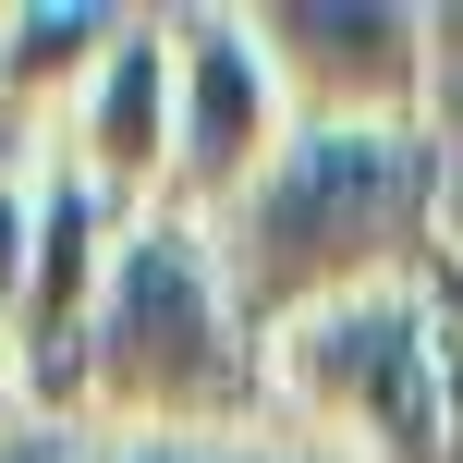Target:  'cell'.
<instances>
[{
  "mask_svg": "<svg viewBox=\"0 0 463 463\" xmlns=\"http://www.w3.org/2000/svg\"><path fill=\"white\" fill-rule=\"evenodd\" d=\"M269 415L329 463H463V244L269 342Z\"/></svg>",
  "mask_w": 463,
  "mask_h": 463,
  "instance_id": "cell-3",
  "label": "cell"
},
{
  "mask_svg": "<svg viewBox=\"0 0 463 463\" xmlns=\"http://www.w3.org/2000/svg\"><path fill=\"white\" fill-rule=\"evenodd\" d=\"M293 146V98H280L256 13H171V208L232 220L256 195V171Z\"/></svg>",
  "mask_w": 463,
  "mask_h": 463,
  "instance_id": "cell-4",
  "label": "cell"
},
{
  "mask_svg": "<svg viewBox=\"0 0 463 463\" xmlns=\"http://www.w3.org/2000/svg\"><path fill=\"white\" fill-rule=\"evenodd\" d=\"M256 49H269L293 122H427L439 24L415 0H269Z\"/></svg>",
  "mask_w": 463,
  "mask_h": 463,
  "instance_id": "cell-5",
  "label": "cell"
},
{
  "mask_svg": "<svg viewBox=\"0 0 463 463\" xmlns=\"http://www.w3.org/2000/svg\"><path fill=\"white\" fill-rule=\"evenodd\" d=\"M37 195H49V146L0 122V317L24 293V244H37Z\"/></svg>",
  "mask_w": 463,
  "mask_h": 463,
  "instance_id": "cell-8",
  "label": "cell"
},
{
  "mask_svg": "<svg viewBox=\"0 0 463 463\" xmlns=\"http://www.w3.org/2000/svg\"><path fill=\"white\" fill-rule=\"evenodd\" d=\"M24 415V378H13V317H0V427Z\"/></svg>",
  "mask_w": 463,
  "mask_h": 463,
  "instance_id": "cell-11",
  "label": "cell"
},
{
  "mask_svg": "<svg viewBox=\"0 0 463 463\" xmlns=\"http://www.w3.org/2000/svg\"><path fill=\"white\" fill-rule=\"evenodd\" d=\"M439 208H451L439 122H293V146L256 171V195L208 232H220L244 329L280 342L317 305L415 280L439 256Z\"/></svg>",
  "mask_w": 463,
  "mask_h": 463,
  "instance_id": "cell-1",
  "label": "cell"
},
{
  "mask_svg": "<svg viewBox=\"0 0 463 463\" xmlns=\"http://www.w3.org/2000/svg\"><path fill=\"white\" fill-rule=\"evenodd\" d=\"M110 37H122L110 0H24V13H0V122L37 135V146H61L73 98L110 61Z\"/></svg>",
  "mask_w": 463,
  "mask_h": 463,
  "instance_id": "cell-7",
  "label": "cell"
},
{
  "mask_svg": "<svg viewBox=\"0 0 463 463\" xmlns=\"http://www.w3.org/2000/svg\"><path fill=\"white\" fill-rule=\"evenodd\" d=\"M86 463H329L293 427H232V439H98Z\"/></svg>",
  "mask_w": 463,
  "mask_h": 463,
  "instance_id": "cell-9",
  "label": "cell"
},
{
  "mask_svg": "<svg viewBox=\"0 0 463 463\" xmlns=\"http://www.w3.org/2000/svg\"><path fill=\"white\" fill-rule=\"evenodd\" d=\"M98 439H86V427H37V415H13V427H0V463H86Z\"/></svg>",
  "mask_w": 463,
  "mask_h": 463,
  "instance_id": "cell-10",
  "label": "cell"
},
{
  "mask_svg": "<svg viewBox=\"0 0 463 463\" xmlns=\"http://www.w3.org/2000/svg\"><path fill=\"white\" fill-rule=\"evenodd\" d=\"M61 159L86 171L110 208H171V13H122L98 86L73 98L61 122Z\"/></svg>",
  "mask_w": 463,
  "mask_h": 463,
  "instance_id": "cell-6",
  "label": "cell"
},
{
  "mask_svg": "<svg viewBox=\"0 0 463 463\" xmlns=\"http://www.w3.org/2000/svg\"><path fill=\"white\" fill-rule=\"evenodd\" d=\"M86 427L98 439H232L269 415V342L244 329L220 269V232L184 208H146L110 256L86 342Z\"/></svg>",
  "mask_w": 463,
  "mask_h": 463,
  "instance_id": "cell-2",
  "label": "cell"
}]
</instances>
